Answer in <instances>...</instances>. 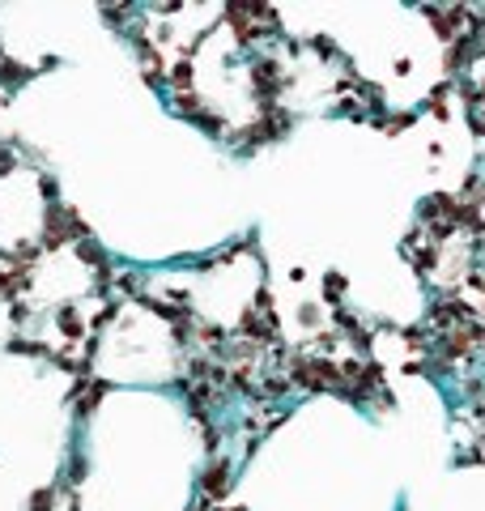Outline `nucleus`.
<instances>
[{"mask_svg":"<svg viewBox=\"0 0 485 511\" xmlns=\"http://www.w3.org/2000/svg\"><path fill=\"white\" fill-rule=\"evenodd\" d=\"M230 486V469L226 465H217L209 478H205V499H222V490Z\"/></svg>","mask_w":485,"mask_h":511,"instance_id":"nucleus-1","label":"nucleus"},{"mask_svg":"<svg viewBox=\"0 0 485 511\" xmlns=\"http://www.w3.org/2000/svg\"><path fill=\"white\" fill-rule=\"evenodd\" d=\"M187 81H192V68H187V64H179V68H175V85H179V90H183V85H187Z\"/></svg>","mask_w":485,"mask_h":511,"instance_id":"nucleus-2","label":"nucleus"},{"mask_svg":"<svg viewBox=\"0 0 485 511\" xmlns=\"http://www.w3.org/2000/svg\"><path fill=\"white\" fill-rule=\"evenodd\" d=\"M473 128L485 136V107H477V115H473Z\"/></svg>","mask_w":485,"mask_h":511,"instance_id":"nucleus-3","label":"nucleus"}]
</instances>
